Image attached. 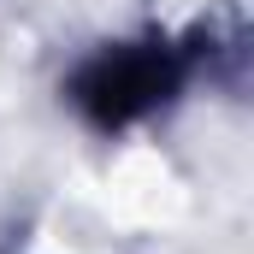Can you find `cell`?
Returning <instances> with one entry per match:
<instances>
[{
    "label": "cell",
    "mask_w": 254,
    "mask_h": 254,
    "mask_svg": "<svg viewBox=\"0 0 254 254\" xmlns=\"http://www.w3.org/2000/svg\"><path fill=\"white\" fill-rule=\"evenodd\" d=\"M207 65L201 36H172V30H130L83 48L60 77V107L89 130V136H130L184 107Z\"/></svg>",
    "instance_id": "cell-1"
}]
</instances>
